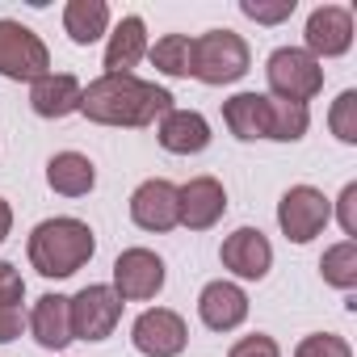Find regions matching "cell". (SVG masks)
Instances as JSON below:
<instances>
[{"mask_svg": "<svg viewBox=\"0 0 357 357\" xmlns=\"http://www.w3.org/2000/svg\"><path fill=\"white\" fill-rule=\"evenodd\" d=\"M9 227H13V211H9V202L0 198V244L9 240Z\"/></svg>", "mask_w": 357, "mask_h": 357, "instance_id": "32", "label": "cell"}, {"mask_svg": "<svg viewBox=\"0 0 357 357\" xmlns=\"http://www.w3.org/2000/svg\"><path fill=\"white\" fill-rule=\"evenodd\" d=\"M303 38H307V47H303L307 55H315V59H336V55H344V51L353 47V13L340 9V5H319V9L307 17Z\"/></svg>", "mask_w": 357, "mask_h": 357, "instance_id": "11", "label": "cell"}, {"mask_svg": "<svg viewBox=\"0 0 357 357\" xmlns=\"http://www.w3.org/2000/svg\"><path fill=\"white\" fill-rule=\"evenodd\" d=\"M80 97H84V89L72 72H47L30 89V109L38 118H68L80 109Z\"/></svg>", "mask_w": 357, "mask_h": 357, "instance_id": "16", "label": "cell"}, {"mask_svg": "<svg viewBox=\"0 0 357 357\" xmlns=\"http://www.w3.org/2000/svg\"><path fill=\"white\" fill-rule=\"evenodd\" d=\"M336 215H340L344 236H357V185H344V190H340V198H336Z\"/></svg>", "mask_w": 357, "mask_h": 357, "instance_id": "30", "label": "cell"}, {"mask_svg": "<svg viewBox=\"0 0 357 357\" xmlns=\"http://www.w3.org/2000/svg\"><path fill=\"white\" fill-rule=\"evenodd\" d=\"M26 298V282H22V273L9 265V261H0V303L5 307H17Z\"/></svg>", "mask_w": 357, "mask_h": 357, "instance_id": "29", "label": "cell"}, {"mask_svg": "<svg viewBox=\"0 0 357 357\" xmlns=\"http://www.w3.org/2000/svg\"><path fill=\"white\" fill-rule=\"evenodd\" d=\"M307 126H311L307 105H294V101H278V97H269V139H278V143H294V139L307 135Z\"/></svg>", "mask_w": 357, "mask_h": 357, "instance_id": "23", "label": "cell"}, {"mask_svg": "<svg viewBox=\"0 0 357 357\" xmlns=\"http://www.w3.org/2000/svg\"><path fill=\"white\" fill-rule=\"evenodd\" d=\"M22 307H5L0 303V344H9V340H17L22 336Z\"/></svg>", "mask_w": 357, "mask_h": 357, "instance_id": "31", "label": "cell"}, {"mask_svg": "<svg viewBox=\"0 0 357 357\" xmlns=\"http://www.w3.org/2000/svg\"><path fill=\"white\" fill-rule=\"evenodd\" d=\"M240 13H244V17H252V22L273 26V22H286V17L294 13V0H278V5H261V0H240Z\"/></svg>", "mask_w": 357, "mask_h": 357, "instance_id": "27", "label": "cell"}, {"mask_svg": "<svg viewBox=\"0 0 357 357\" xmlns=\"http://www.w3.org/2000/svg\"><path fill=\"white\" fill-rule=\"evenodd\" d=\"M265 80H269V93L278 101H294V105H307L319 89H324V68L315 55H307L303 47H278L265 63Z\"/></svg>", "mask_w": 357, "mask_h": 357, "instance_id": "4", "label": "cell"}, {"mask_svg": "<svg viewBox=\"0 0 357 357\" xmlns=\"http://www.w3.org/2000/svg\"><path fill=\"white\" fill-rule=\"evenodd\" d=\"M147 55L164 76H194V38L185 34H164Z\"/></svg>", "mask_w": 357, "mask_h": 357, "instance_id": "22", "label": "cell"}, {"mask_svg": "<svg viewBox=\"0 0 357 357\" xmlns=\"http://www.w3.org/2000/svg\"><path fill=\"white\" fill-rule=\"evenodd\" d=\"M51 68V51L47 43L22 26V22H0V76H9V80H38L47 76Z\"/></svg>", "mask_w": 357, "mask_h": 357, "instance_id": "5", "label": "cell"}, {"mask_svg": "<svg viewBox=\"0 0 357 357\" xmlns=\"http://www.w3.org/2000/svg\"><path fill=\"white\" fill-rule=\"evenodd\" d=\"M47 185H51L55 194H63V198H84V194L97 185V168H93V160L80 155V151H59V155H51V164H47Z\"/></svg>", "mask_w": 357, "mask_h": 357, "instance_id": "20", "label": "cell"}, {"mask_svg": "<svg viewBox=\"0 0 357 357\" xmlns=\"http://www.w3.org/2000/svg\"><path fill=\"white\" fill-rule=\"evenodd\" d=\"M68 307L76 340H105L122 319V298L114 294V286H84L76 298H68Z\"/></svg>", "mask_w": 357, "mask_h": 357, "instance_id": "7", "label": "cell"}, {"mask_svg": "<svg viewBox=\"0 0 357 357\" xmlns=\"http://www.w3.org/2000/svg\"><path fill=\"white\" fill-rule=\"evenodd\" d=\"M130 340H135V349L143 357H176V353L190 344V328H185V319L176 315V311L151 307V311H143L135 319Z\"/></svg>", "mask_w": 357, "mask_h": 357, "instance_id": "9", "label": "cell"}, {"mask_svg": "<svg viewBox=\"0 0 357 357\" xmlns=\"http://www.w3.org/2000/svg\"><path fill=\"white\" fill-rule=\"evenodd\" d=\"M227 211V190L215 181V176H194L176 190V219H181L190 231H206L223 219Z\"/></svg>", "mask_w": 357, "mask_h": 357, "instance_id": "10", "label": "cell"}, {"mask_svg": "<svg viewBox=\"0 0 357 357\" xmlns=\"http://www.w3.org/2000/svg\"><path fill=\"white\" fill-rule=\"evenodd\" d=\"M223 265L236 273V278H248V282H261L265 273H269V265H273V248H269V240H265V231L261 227H240V231H231L227 240H223Z\"/></svg>", "mask_w": 357, "mask_h": 357, "instance_id": "13", "label": "cell"}, {"mask_svg": "<svg viewBox=\"0 0 357 357\" xmlns=\"http://www.w3.org/2000/svg\"><path fill=\"white\" fill-rule=\"evenodd\" d=\"M328 219H332V202L319 190H311V185H294L278 202V227L294 244H311L328 227Z\"/></svg>", "mask_w": 357, "mask_h": 357, "instance_id": "6", "label": "cell"}, {"mask_svg": "<svg viewBox=\"0 0 357 357\" xmlns=\"http://www.w3.org/2000/svg\"><path fill=\"white\" fill-rule=\"evenodd\" d=\"M227 357H282V349H278V340H273V336L257 332V336H244V340H236Z\"/></svg>", "mask_w": 357, "mask_h": 357, "instance_id": "28", "label": "cell"}, {"mask_svg": "<svg viewBox=\"0 0 357 357\" xmlns=\"http://www.w3.org/2000/svg\"><path fill=\"white\" fill-rule=\"evenodd\" d=\"M294 357H353V349L340 336H332V332H315V336H307L294 349Z\"/></svg>", "mask_w": 357, "mask_h": 357, "instance_id": "26", "label": "cell"}, {"mask_svg": "<svg viewBox=\"0 0 357 357\" xmlns=\"http://www.w3.org/2000/svg\"><path fill=\"white\" fill-rule=\"evenodd\" d=\"M168 109H172V93L151 80H139L135 72L130 76H97L80 97V114L101 126H151Z\"/></svg>", "mask_w": 357, "mask_h": 357, "instance_id": "1", "label": "cell"}, {"mask_svg": "<svg viewBox=\"0 0 357 357\" xmlns=\"http://www.w3.org/2000/svg\"><path fill=\"white\" fill-rule=\"evenodd\" d=\"M130 219L143 231H172L176 223V185L164 181V176H151L130 194Z\"/></svg>", "mask_w": 357, "mask_h": 357, "instance_id": "12", "label": "cell"}, {"mask_svg": "<svg viewBox=\"0 0 357 357\" xmlns=\"http://www.w3.org/2000/svg\"><path fill=\"white\" fill-rule=\"evenodd\" d=\"M164 290V261L151 248H126L114 261V294L122 303H147Z\"/></svg>", "mask_w": 357, "mask_h": 357, "instance_id": "8", "label": "cell"}, {"mask_svg": "<svg viewBox=\"0 0 357 357\" xmlns=\"http://www.w3.org/2000/svg\"><path fill=\"white\" fill-rule=\"evenodd\" d=\"M97 252L93 227L80 219H43L30 231V265L43 278H72Z\"/></svg>", "mask_w": 357, "mask_h": 357, "instance_id": "2", "label": "cell"}, {"mask_svg": "<svg viewBox=\"0 0 357 357\" xmlns=\"http://www.w3.org/2000/svg\"><path fill=\"white\" fill-rule=\"evenodd\" d=\"M223 122L244 143L269 139V97L265 93H240V97L223 101Z\"/></svg>", "mask_w": 357, "mask_h": 357, "instance_id": "19", "label": "cell"}, {"mask_svg": "<svg viewBox=\"0 0 357 357\" xmlns=\"http://www.w3.org/2000/svg\"><path fill=\"white\" fill-rule=\"evenodd\" d=\"M147 55V26L143 17H122L105 43V76H130V68Z\"/></svg>", "mask_w": 357, "mask_h": 357, "instance_id": "17", "label": "cell"}, {"mask_svg": "<svg viewBox=\"0 0 357 357\" xmlns=\"http://www.w3.org/2000/svg\"><path fill=\"white\" fill-rule=\"evenodd\" d=\"M30 332L43 349H68L76 336H72V307L63 294H43L34 303V315H30Z\"/></svg>", "mask_w": 357, "mask_h": 357, "instance_id": "18", "label": "cell"}, {"mask_svg": "<svg viewBox=\"0 0 357 357\" xmlns=\"http://www.w3.org/2000/svg\"><path fill=\"white\" fill-rule=\"evenodd\" d=\"M155 139H160V147L172 151V155H198V151L211 147V122H206L198 109H176V105H172V109L160 118Z\"/></svg>", "mask_w": 357, "mask_h": 357, "instance_id": "14", "label": "cell"}, {"mask_svg": "<svg viewBox=\"0 0 357 357\" xmlns=\"http://www.w3.org/2000/svg\"><path fill=\"white\" fill-rule=\"evenodd\" d=\"M319 273H324L328 286L353 290V286H357V244H353V240L332 244V248L324 252V261H319Z\"/></svg>", "mask_w": 357, "mask_h": 357, "instance_id": "24", "label": "cell"}, {"mask_svg": "<svg viewBox=\"0 0 357 357\" xmlns=\"http://www.w3.org/2000/svg\"><path fill=\"white\" fill-rule=\"evenodd\" d=\"M328 126L340 143H357V93L344 89L336 101H332V114H328Z\"/></svg>", "mask_w": 357, "mask_h": 357, "instance_id": "25", "label": "cell"}, {"mask_svg": "<svg viewBox=\"0 0 357 357\" xmlns=\"http://www.w3.org/2000/svg\"><path fill=\"white\" fill-rule=\"evenodd\" d=\"M248 63V43L236 30H206L202 38H194V76L202 84H236Z\"/></svg>", "mask_w": 357, "mask_h": 357, "instance_id": "3", "label": "cell"}, {"mask_svg": "<svg viewBox=\"0 0 357 357\" xmlns=\"http://www.w3.org/2000/svg\"><path fill=\"white\" fill-rule=\"evenodd\" d=\"M198 315L211 332H231L248 319V294L236 282H211L198 294Z\"/></svg>", "mask_w": 357, "mask_h": 357, "instance_id": "15", "label": "cell"}, {"mask_svg": "<svg viewBox=\"0 0 357 357\" xmlns=\"http://www.w3.org/2000/svg\"><path fill=\"white\" fill-rule=\"evenodd\" d=\"M63 30H68V38L76 47H93L109 30V5H105V0H68Z\"/></svg>", "mask_w": 357, "mask_h": 357, "instance_id": "21", "label": "cell"}]
</instances>
